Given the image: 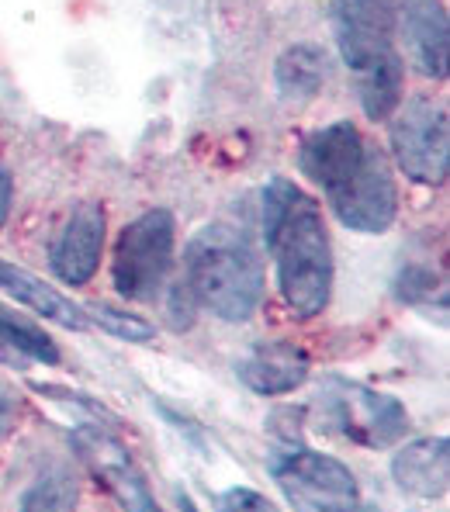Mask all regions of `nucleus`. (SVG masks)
<instances>
[{
	"label": "nucleus",
	"mask_w": 450,
	"mask_h": 512,
	"mask_svg": "<svg viewBox=\"0 0 450 512\" xmlns=\"http://www.w3.org/2000/svg\"><path fill=\"white\" fill-rule=\"evenodd\" d=\"M264 239L274 256L284 305L298 319L326 312L336 267L319 201L291 180L274 177L264 187Z\"/></svg>",
	"instance_id": "f257e3e1"
},
{
	"label": "nucleus",
	"mask_w": 450,
	"mask_h": 512,
	"mask_svg": "<svg viewBox=\"0 0 450 512\" xmlns=\"http://www.w3.org/2000/svg\"><path fill=\"white\" fill-rule=\"evenodd\" d=\"M184 284L198 305L225 322H246L264 298V263L232 225H205L187 243Z\"/></svg>",
	"instance_id": "f03ea898"
},
{
	"label": "nucleus",
	"mask_w": 450,
	"mask_h": 512,
	"mask_svg": "<svg viewBox=\"0 0 450 512\" xmlns=\"http://www.w3.org/2000/svg\"><path fill=\"white\" fill-rule=\"evenodd\" d=\"M177 225L167 208H149L122 229L111 260L115 291L129 301H153L174 267Z\"/></svg>",
	"instance_id": "7ed1b4c3"
},
{
	"label": "nucleus",
	"mask_w": 450,
	"mask_h": 512,
	"mask_svg": "<svg viewBox=\"0 0 450 512\" xmlns=\"http://www.w3.org/2000/svg\"><path fill=\"white\" fill-rule=\"evenodd\" d=\"M270 474L295 512H360V485L354 471L333 454L288 447L274 454Z\"/></svg>",
	"instance_id": "20e7f679"
},
{
	"label": "nucleus",
	"mask_w": 450,
	"mask_h": 512,
	"mask_svg": "<svg viewBox=\"0 0 450 512\" xmlns=\"http://www.w3.org/2000/svg\"><path fill=\"white\" fill-rule=\"evenodd\" d=\"M399 170L416 184H444L450 170V122L447 108L430 97H412L395 108L388 128Z\"/></svg>",
	"instance_id": "39448f33"
},
{
	"label": "nucleus",
	"mask_w": 450,
	"mask_h": 512,
	"mask_svg": "<svg viewBox=\"0 0 450 512\" xmlns=\"http://www.w3.org/2000/svg\"><path fill=\"white\" fill-rule=\"evenodd\" d=\"M326 201L347 229L364 232V236L388 232L399 215V187H395L388 156L378 146H367L357 173H350L336 191H329Z\"/></svg>",
	"instance_id": "423d86ee"
},
{
	"label": "nucleus",
	"mask_w": 450,
	"mask_h": 512,
	"mask_svg": "<svg viewBox=\"0 0 450 512\" xmlns=\"http://www.w3.org/2000/svg\"><path fill=\"white\" fill-rule=\"evenodd\" d=\"M326 405L329 423L347 440L364 443V447H388L409 426V412L402 409L399 398L381 395V391H371L354 381H329Z\"/></svg>",
	"instance_id": "0eeeda50"
},
{
	"label": "nucleus",
	"mask_w": 450,
	"mask_h": 512,
	"mask_svg": "<svg viewBox=\"0 0 450 512\" xmlns=\"http://www.w3.org/2000/svg\"><path fill=\"white\" fill-rule=\"evenodd\" d=\"M73 447L87 461V468L108 485V492L118 499L122 512H163L149 481L135 468L132 454L118 436H111L101 426H80L73 433Z\"/></svg>",
	"instance_id": "6e6552de"
},
{
	"label": "nucleus",
	"mask_w": 450,
	"mask_h": 512,
	"mask_svg": "<svg viewBox=\"0 0 450 512\" xmlns=\"http://www.w3.org/2000/svg\"><path fill=\"white\" fill-rule=\"evenodd\" d=\"M333 32L343 63L354 73L395 52V7L392 0H336Z\"/></svg>",
	"instance_id": "1a4fd4ad"
},
{
	"label": "nucleus",
	"mask_w": 450,
	"mask_h": 512,
	"mask_svg": "<svg viewBox=\"0 0 450 512\" xmlns=\"http://www.w3.org/2000/svg\"><path fill=\"white\" fill-rule=\"evenodd\" d=\"M104 236H108V215H104L101 201H80L59 229L56 243H52V274L63 284L84 288L90 277L101 267Z\"/></svg>",
	"instance_id": "9d476101"
},
{
	"label": "nucleus",
	"mask_w": 450,
	"mask_h": 512,
	"mask_svg": "<svg viewBox=\"0 0 450 512\" xmlns=\"http://www.w3.org/2000/svg\"><path fill=\"white\" fill-rule=\"evenodd\" d=\"M371 142L360 135L354 122H333L319 132H312L298 149V170L312 180L315 187H322V194L336 191L350 173L364 163V153Z\"/></svg>",
	"instance_id": "9b49d317"
},
{
	"label": "nucleus",
	"mask_w": 450,
	"mask_h": 512,
	"mask_svg": "<svg viewBox=\"0 0 450 512\" xmlns=\"http://www.w3.org/2000/svg\"><path fill=\"white\" fill-rule=\"evenodd\" d=\"M312 374L309 353L298 343L288 340H264L239 357L236 378L253 391V395H288V391L302 388Z\"/></svg>",
	"instance_id": "f8f14e48"
},
{
	"label": "nucleus",
	"mask_w": 450,
	"mask_h": 512,
	"mask_svg": "<svg viewBox=\"0 0 450 512\" xmlns=\"http://www.w3.org/2000/svg\"><path fill=\"white\" fill-rule=\"evenodd\" d=\"M402 35L412 66L423 77H447V11L440 0H402Z\"/></svg>",
	"instance_id": "ddd939ff"
},
{
	"label": "nucleus",
	"mask_w": 450,
	"mask_h": 512,
	"mask_svg": "<svg viewBox=\"0 0 450 512\" xmlns=\"http://www.w3.org/2000/svg\"><path fill=\"white\" fill-rule=\"evenodd\" d=\"M392 478L402 492L416 499H440L450 485V443L447 436H419L395 450Z\"/></svg>",
	"instance_id": "4468645a"
},
{
	"label": "nucleus",
	"mask_w": 450,
	"mask_h": 512,
	"mask_svg": "<svg viewBox=\"0 0 450 512\" xmlns=\"http://www.w3.org/2000/svg\"><path fill=\"white\" fill-rule=\"evenodd\" d=\"M0 291H7L18 305L32 308L35 315L56 322L59 329H70V333H84L90 326L87 312L80 305H73L63 291H56L52 284H45L42 277H35L32 270L18 267V263L4 260L0 256Z\"/></svg>",
	"instance_id": "2eb2a0df"
},
{
	"label": "nucleus",
	"mask_w": 450,
	"mask_h": 512,
	"mask_svg": "<svg viewBox=\"0 0 450 512\" xmlns=\"http://www.w3.org/2000/svg\"><path fill=\"white\" fill-rule=\"evenodd\" d=\"M329 77V56L322 45L298 42L277 56L274 80L284 101H312Z\"/></svg>",
	"instance_id": "dca6fc26"
},
{
	"label": "nucleus",
	"mask_w": 450,
	"mask_h": 512,
	"mask_svg": "<svg viewBox=\"0 0 450 512\" xmlns=\"http://www.w3.org/2000/svg\"><path fill=\"white\" fill-rule=\"evenodd\" d=\"M402 87H405V63L399 52H388L385 59L371 63L367 70L357 73V94L360 108L367 118L381 122V118H392L395 108L402 104Z\"/></svg>",
	"instance_id": "f3484780"
},
{
	"label": "nucleus",
	"mask_w": 450,
	"mask_h": 512,
	"mask_svg": "<svg viewBox=\"0 0 450 512\" xmlns=\"http://www.w3.org/2000/svg\"><path fill=\"white\" fill-rule=\"evenodd\" d=\"M14 353V357L35 360V364L56 367L63 360L59 346L35 326L32 319H25L21 312H11L7 305H0V360Z\"/></svg>",
	"instance_id": "a211bd4d"
},
{
	"label": "nucleus",
	"mask_w": 450,
	"mask_h": 512,
	"mask_svg": "<svg viewBox=\"0 0 450 512\" xmlns=\"http://www.w3.org/2000/svg\"><path fill=\"white\" fill-rule=\"evenodd\" d=\"M18 512H77V481L66 471H45L18 502Z\"/></svg>",
	"instance_id": "6ab92c4d"
},
{
	"label": "nucleus",
	"mask_w": 450,
	"mask_h": 512,
	"mask_svg": "<svg viewBox=\"0 0 450 512\" xmlns=\"http://www.w3.org/2000/svg\"><path fill=\"white\" fill-rule=\"evenodd\" d=\"M84 312H87V322H94V326L101 329V333H108L111 340H122V343L156 340V326L135 312H122V308H111V305H104V301H94V305H87Z\"/></svg>",
	"instance_id": "aec40b11"
},
{
	"label": "nucleus",
	"mask_w": 450,
	"mask_h": 512,
	"mask_svg": "<svg viewBox=\"0 0 450 512\" xmlns=\"http://www.w3.org/2000/svg\"><path fill=\"white\" fill-rule=\"evenodd\" d=\"M219 512H281L267 495L253 492V488H232L219 499Z\"/></svg>",
	"instance_id": "412c9836"
},
{
	"label": "nucleus",
	"mask_w": 450,
	"mask_h": 512,
	"mask_svg": "<svg viewBox=\"0 0 450 512\" xmlns=\"http://www.w3.org/2000/svg\"><path fill=\"white\" fill-rule=\"evenodd\" d=\"M14 419H18V395H14L11 388H4V384H0V440L11 433Z\"/></svg>",
	"instance_id": "4be33fe9"
},
{
	"label": "nucleus",
	"mask_w": 450,
	"mask_h": 512,
	"mask_svg": "<svg viewBox=\"0 0 450 512\" xmlns=\"http://www.w3.org/2000/svg\"><path fill=\"white\" fill-rule=\"evenodd\" d=\"M11 201H14V173L7 163H0V229L11 218Z\"/></svg>",
	"instance_id": "5701e85b"
}]
</instances>
